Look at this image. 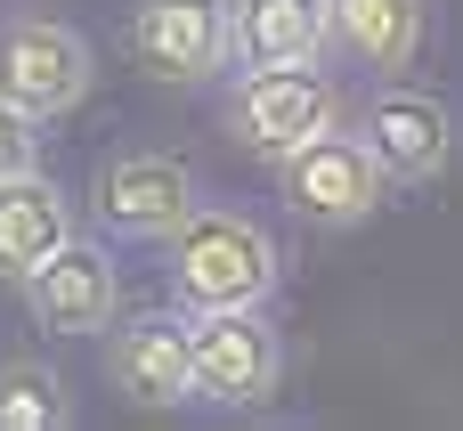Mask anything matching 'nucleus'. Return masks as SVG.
<instances>
[{"instance_id": "9", "label": "nucleus", "mask_w": 463, "mask_h": 431, "mask_svg": "<svg viewBox=\"0 0 463 431\" xmlns=\"http://www.w3.org/2000/svg\"><path fill=\"white\" fill-rule=\"evenodd\" d=\"M228 8L236 0H130V57L146 81L195 90L228 73Z\"/></svg>"}, {"instance_id": "14", "label": "nucleus", "mask_w": 463, "mask_h": 431, "mask_svg": "<svg viewBox=\"0 0 463 431\" xmlns=\"http://www.w3.org/2000/svg\"><path fill=\"white\" fill-rule=\"evenodd\" d=\"M73 424V391L49 359L8 350L0 359V431H65Z\"/></svg>"}, {"instance_id": "10", "label": "nucleus", "mask_w": 463, "mask_h": 431, "mask_svg": "<svg viewBox=\"0 0 463 431\" xmlns=\"http://www.w3.org/2000/svg\"><path fill=\"white\" fill-rule=\"evenodd\" d=\"M106 383L130 399V407H187L195 399V367H187V310L155 302V310H130L114 318L106 334Z\"/></svg>"}, {"instance_id": "8", "label": "nucleus", "mask_w": 463, "mask_h": 431, "mask_svg": "<svg viewBox=\"0 0 463 431\" xmlns=\"http://www.w3.org/2000/svg\"><path fill=\"white\" fill-rule=\"evenodd\" d=\"M24 310H33V326L41 334H106L114 318H122V269H114V253H106V236L90 228H73L33 277H24Z\"/></svg>"}, {"instance_id": "3", "label": "nucleus", "mask_w": 463, "mask_h": 431, "mask_svg": "<svg viewBox=\"0 0 463 431\" xmlns=\"http://www.w3.org/2000/svg\"><path fill=\"white\" fill-rule=\"evenodd\" d=\"M195 204H203L195 163H179V155H163V147H122V155H106L98 179H90V228H98L106 244H163Z\"/></svg>"}, {"instance_id": "7", "label": "nucleus", "mask_w": 463, "mask_h": 431, "mask_svg": "<svg viewBox=\"0 0 463 431\" xmlns=\"http://www.w3.org/2000/svg\"><path fill=\"white\" fill-rule=\"evenodd\" d=\"M350 130L366 139V155L383 163L391 187H431L456 163V106L439 90H423V81H399V73L358 106Z\"/></svg>"}, {"instance_id": "1", "label": "nucleus", "mask_w": 463, "mask_h": 431, "mask_svg": "<svg viewBox=\"0 0 463 431\" xmlns=\"http://www.w3.org/2000/svg\"><path fill=\"white\" fill-rule=\"evenodd\" d=\"M163 277L179 310H269L285 285L277 236L236 204H195L163 236Z\"/></svg>"}, {"instance_id": "15", "label": "nucleus", "mask_w": 463, "mask_h": 431, "mask_svg": "<svg viewBox=\"0 0 463 431\" xmlns=\"http://www.w3.org/2000/svg\"><path fill=\"white\" fill-rule=\"evenodd\" d=\"M24 171H41V122L0 98V179H24Z\"/></svg>"}, {"instance_id": "4", "label": "nucleus", "mask_w": 463, "mask_h": 431, "mask_svg": "<svg viewBox=\"0 0 463 431\" xmlns=\"http://www.w3.org/2000/svg\"><path fill=\"white\" fill-rule=\"evenodd\" d=\"M187 367L203 407H269L285 383V334L269 310H187Z\"/></svg>"}, {"instance_id": "11", "label": "nucleus", "mask_w": 463, "mask_h": 431, "mask_svg": "<svg viewBox=\"0 0 463 431\" xmlns=\"http://www.w3.org/2000/svg\"><path fill=\"white\" fill-rule=\"evenodd\" d=\"M326 0H236L228 8V73L244 65H326Z\"/></svg>"}, {"instance_id": "12", "label": "nucleus", "mask_w": 463, "mask_h": 431, "mask_svg": "<svg viewBox=\"0 0 463 431\" xmlns=\"http://www.w3.org/2000/svg\"><path fill=\"white\" fill-rule=\"evenodd\" d=\"M326 33H334V57L391 81L423 57V0H326Z\"/></svg>"}, {"instance_id": "13", "label": "nucleus", "mask_w": 463, "mask_h": 431, "mask_svg": "<svg viewBox=\"0 0 463 431\" xmlns=\"http://www.w3.org/2000/svg\"><path fill=\"white\" fill-rule=\"evenodd\" d=\"M73 196L49 179V171H24V179H0V277L24 285L65 236H73Z\"/></svg>"}, {"instance_id": "6", "label": "nucleus", "mask_w": 463, "mask_h": 431, "mask_svg": "<svg viewBox=\"0 0 463 431\" xmlns=\"http://www.w3.org/2000/svg\"><path fill=\"white\" fill-rule=\"evenodd\" d=\"M98 81V57L57 16H0V98L33 122H65Z\"/></svg>"}, {"instance_id": "2", "label": "nucleus", "mask_w": 463, "mask_h": 431, "mask_svg": "<svg viewBox=\"0 0 463 431\" xmlns=\"http://www.w3.org/2000/svg\"><path fill=\"white\" fill-rule=\"evenodd\" d=\"M342 122V90L326 65H244L228 73V98H220V130L252 155H293L301 139L334 130Z\"/></svg>"}, {"instance_id": "5", "label": "nucleus", "mask_w": 463, "mask_h": 431, "mask_svg": "<svg viewBox=\"0 0 463 431\" xmlns=\"http://www.w3.org/2000/svg\"><path fill=\"white\" fill-rule=\"evenodd\" d=\"M277 196H285V212L309 220V228H358V220H374L399 187L383 179V163L366 155V139L334 122V130L301 139L293 155H277Z\"/></svg>"}]
</instances>
